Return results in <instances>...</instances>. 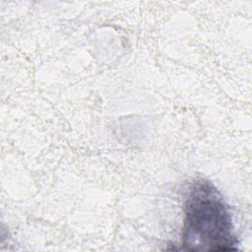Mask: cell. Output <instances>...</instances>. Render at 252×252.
<instances>
[{
    "instance_id": "6da1fadb",
    "label": "cell",
    "mask_w": 252,
    "mask_h": 252,
    "mask_svg": "<svg viewBox=\"0 0 252 252\" xmlns=\"http://www.w3.org/2000/svg\"><path fill=\"white\" fill-rule=\"evenodd\" d=\"M182 244L189 251L234 250L236 237L226 204L207 180L196 181L184 206Z\"/></svg>"
}]
</instances>
